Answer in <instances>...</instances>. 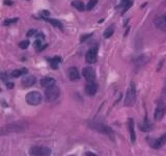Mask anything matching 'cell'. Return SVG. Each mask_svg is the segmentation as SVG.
I'll return each instance as SVG.
<instances>
[{
  "instance_id": "1",
  "label": "cell",
  "mask_w": 166,
  "mask_h": 156,
  "mask_svg": "<svg viewBox=\"0 0 166 156\" xmlns=\"http://www.w3.org/2000/svg\"><path fill=\"white\" fill-rule=\"evenodd\" d=\"M136 100V87L135 83L131 82L127 91L125 98V106H133Z\"/></svg>"
},
{
  "instance_id": "2",
  "label": "cell",
  "mask_w": 166,
  "mask_h": 156,
  "mask_svg": "<svg viewBox=\"0 0 166 156\" xmlns=\"http://www.w3.org/2000/svg\"><path fill=\"white\" fill-rule=\"evenodd\" d=\"M42 100H43V96H42V94L40 93V92H37V91L30 92V93H28L27 96H26V101H27V103H28L29 105H33V106L39 105L42 102Z\"/></svg>"
},
{
  "instance_id": "3",
  "label": "cell",
  "mask_w": 166,
  "mask_h": 156,
  "mask_svg": "<svg viewBox=\"0 0 166 156\" xmlns=\"http://www.w3.org/2000/svg\"><path fill=\"white\" fill-rule=\"evenodd\" d=\"M59 96H60V90L55 85H52V87L46 89L45 97L47 101H55L56 99H58Z\"/></svg>"
},
{
  "instance_id": "4",
  "label": "cell",
  "mask_w": 166,
  "mask_h": 156,
  "mask_svg": "<svg viewBox=\"0 0 166 156\" xmlns=\"http://www.w3.org/2000/svg\"><path fill=\"white\" fill-rule=\"evenodd\" d=\"M29 154L34 156H48L51 154V149L48 147H41V146H35L30 148Z\"/></svg>"
},
{
  "instance_id": "5",
  "label": "cell",
  "mask_w": 166,
  "mask_h": 156,
  "mask_svg": "<svg viewBox=\"0 0 166 156\" xmlns=\"http://www.w3.org/2000/svg\"><path fill=\"white\" fill-rule=\"evenodd\" d=\"M91 128L95 129V130H97V131H99V132L104 133V134H107V135H111L113 133L112 130H111V128L108 127V126L105 125V124H102V123L91 124Z\"/></svg>"
},
{
  "instance_id": "6",
  "label": "cell",
  "mask_w": 166,
  "mask_h": 156,
  "mask_svg": "<svg viewBox=\"0 0 166 156\" xmlns=\"http://www.w3.org/2000/svg\"><path fill=\"white\" fill-rule=\"evenodd\" d=\"M85 59L88 64H95L98 59V47H93L86 52Z\"/></svg>"
},
{
  "instance_id": "7",
  "label": "cell",
  "mask_w": 166,
  "mask_h": 156,
  "mask_svg": "<svg viewBox=\"0 0 166 156\" xmlns=\"http://www.w3.org/2000/svg\"><path fill=\"white\" fill-rule=\"evenodd\" d=\"M83 77L85 78V80L87 82H91V81H95L96 79V73H95V70L93 69L91 67H85L83 69Z\"/></svg>"
},
{
  "instance_id": "8",
  "label": "cell",
  "mask_w": 166,
  "mask_h": 156,
  "mask_svg": "<svg viewBox=\"0 0 166 156\" xmlns=\"http://www.w3.org/2000/svg\"><path fill=\"white\" fill-rule=\"evenodd\" d=\"M166 144V133H164L160 139H155L151 141V147L154 148V149H160L162 148L164 145Z\"/></svg>"
},
{
  "instance_id": "9",
  "label": "cell",
  "mask_w": 166,
  "mask_h": 156,
  "mask_svg": "<svg viewBox=\"0 0 166 156\" xmlns=\"http://www.w3.org/2000/svg\"><path fill=\"white\" fill-rule=\"evenodd\" d=\"M154 22H155V25L157 26L158 28L166 32V15L157 16Z\"/></svg>"
},
{
  "instance_id": "10",
  "label": "cell",
  "mask_w": 166,
  "mask_h": 156,
  "mask_svg": "<svg viewBox=\"0 0 166 156\" xmlns=\"http://www.w3.org/2000/svg\"><path fill=\"white\" fill-rule=\"evenodd\" d=\"M21 128L18 125H6L0 128V134H7L9 132H18Z\"/></svg>"
},
{
  "instance_id": "11",
  "label": "cell",
  "mask_w": 166,
  "mask_h": 156,
  "mask_svg": "<svg viewBox=\"0 0 166 156\" xmlns=\"http://www.w3.org/2000/svg\"><path fill=\"white\" fill-rule=\"evenodd\" d=\"M21 82L24 87H30L35 84V82H37V78L32 75H26L25 77L22 78Z\"/></svg>"
},
{
  "instance_id": "12",
  "label": "cell",
  "mask_w": 166,
  "mask_h": 156,
  "mask_svg": "<svg viewBox=\"0 0 166 156\" xmlns=\"http://www.w3.org/2000/svg\"><path fill=\"white\" fill-rule=\"evenodd\" d=\"M98 92V84L95 81H91L87 82V84L85 85V93L88 96H95Z\"/></svg>"
},
{
  "instance_id": "13",
  "label": "cell",
  "mask_w": 166,
  "mask_h": 156,
  "mask_svg": "<svg viewBox=\"0 0 166 156\" xmlns=\"http://www.w3.org/2000/svg\"><path fill=\"white\" fill-rule=\"evenodd\" d=\"M165 113H166L165 105H160V106H158L155 110V116H154V117H155V120H157V121L162 120L164 117V115H165Z\"/></svg>"
},
{
  "instance_id": "14",
  "label": "cell",
  "mask_w": 166,
  "mask_h": 156,
  "mask_svg": "<svg viewBox=\"0 0 166 156\" xmlns=\"http://www.w3.org/2000/svg\"><path fill=\"white\" fill-rule=\"evenodd\" d=\"M69 78H70V80H72V81L78 80L80 78L79 72H78V69L76 67H72L69 69Z\"/></svg>"
},
{
  "instance_id": "15",
  "label": "cell",
  "mask_w": 166,
  "mask_h": 156,
  "mask_svg": "<svg viewBox=\"0 0 166 156\" xmlns=\"http://www.w3.org/2000/svg\"><path fill=\"white\" fill-rule=\"evenodd\" d=\"M54 84H55V79L52 77H45L41 80V85L45 89H48Z\"/></svg>"
},
{
  "instance_id": "16",
  "label": "cell",
  "mask_w": 166,
  "mask_h": 156,
  "mask_svg": "<svg viewBox=\"0 0 166 156\" xmlns=\"http://www.w3.org/2000/svg\"><path fill=\"white\" fill-rule=\"evenodd\" d=\"M128 126H129V131H130V136H131V142H132V143H135L136 134H135V130H134V121H133V119H131V118H130L129 121H128Z\"/></svg>"
},
{
  "instance_id": "17",
  "label": "cell",
  "mask_w": 166,
  "mask_h": 156,
  "mask_svg": "<svg viewBox=\"0 0 166 156\" xmlns=\"http://www.w3.org/2000/svg\"><path fill=\"white\" fill-rule=\"evenodd\" d=\"M72 5H73L75 9H77L79 12H83L85 9L84 3H83V1H81V0H74L73 2H72Z\"/></svg>"
},
{
  "instance_id": "18",
  "label": "cell",
  "mask_w": 166,
  "mask_h": 156,
  "mask_svg": "<svg viewBox=\"0 0 166 156\" xmlns=\"http://www.w3.org/2000/svg\"><path fill=\"white\" fill-rule=\"evenodd\" d=\"M139 128H140L141 131H144V132H149V131H151V130L153 129V125H152L151 123H149V122L145 120L143 123H141L140 125H139Z\"/></svg>"
},
{
  "instance_id": "19",
  "label": "cell",
  "mask_w": 166,
  "mask_h": 156,
  "mask_svg": "<svg viewBox=\"0 0 166 156\" xmlns=\"http://www.w3.org/2000/svg\"><path fill=\"white\" fill-rule=\"evenodd\" d=\"M60 63H61V57L55 56V57H53L51 61H50V66H51V68L53 70H57V68H58V65Z\"/></svg>"
},
{
  "instance_id": "20",
  "label": "cell",
  "mask_w": 166,
  "mask_h": 156,
  "mask_svg": "<svg viewBox=\"0 0 166 156\" xmlns=\"http://www.w3.org/2000/svg\"><path fill=\"white\" fill-rule=\"evenodd\" d=\"M27 73V69H21V70H15V71H13L11 73V76L13 78H17V77H20V76L22 75H25V74Z\"/></svg>"
},
{
  "instance_id": "21",
  "label": "cell",
  "mask_w": 166,
  "mask_h": 156,
  "mask_svg": "<svg viewBox=\"0 0 166 156\" xmlns=\"http://www.w3.org/2000/svg\"><path fill=\"white\" fill-rule=\"evenodd\" d=\"M45 20H47L49 23H51L54 27H56V28H59V29H63V23H61L60 21H58V20H56V19H48V18H46Z\"/></svg>"
},
{
  "instance_id": "22",
  "label": "cell",
  "mask_w": 166,
  "mask_h": 156,
  "mask_svg": "<svg viewBox=\"0 0 166 156\" xmlns=\"http://www.w3.org/2000/svg\"><path fill=\"white\" fill-rule=\"evenodd\" d=\"M147 61V58L144 56V55H140V56L136 57V58L134 59V63H135L136 65H138V66L144 65Z\"/></svg>"
},
{
  "instance_id": "23",
  "label": "cell",
  "mask_w": 166,
  "mask_h": 156,
  "mask_svg": "<svg viewBox=\"0 0 166 156\" xmlns=\"http://www.w3.org/2000/svg\"><path fill=\"white\" fill-rule=\"evenodd\" d=\"M113 32H114V28H113V26H110V27H108V28L104 31V38L108 39V38H110L113 35Z\"/></svg>"
},
{
  "instance_id": "24",
  "label": "cell",
  "mask_w": 166,
  "mask_h": 156,
  "mask_svg": "<svg viewBox=\"0 0 166 156\" xmlns=\"http://www.w3.org/2000/svg\"><path fill=\"white\" fill-rule=\"evenodd\" d=\"M97 3H98V0H89L86 5V9L87 11H91V9L97 5Z\"/></svg>"
},
{
  "instance_id": "25",
  "label": "cell",
  "mask_w": 166,
  "mask_h": 156,
  "mask_svg": "<svg viewBox=\"0 0 166 156\" xmlns=\"http://www.w3.org/2000/svg\"><path fill=\"white\" fill-rule=\"evenodd\" d=\"M29 46V41H22L21 43L19 44V47L21 49H27Z\"/></svg>"
},
{
  "instance_id": "26",
  "label": "cell",
  "mask_w": 166,
  "mask_h": 156,
  "mask_svg": "<svg viewBox=\"0 0 166 156\" xmlns=\"http://www.w3.org/2000/svg\"><path fill=\"white\" fill-rule=\"evenodd\" d=\"M17 21H18V18H13V19H11V20H5L4 25H11V24H13V23H16Z\"/></svg>"
},
{
  "instance_id": "27",
  "label": "cell",
  "mask_w": 166,
  "mask_h": 156,
  "mask_svg": "<svg viewBox=\"0 0 166 156\" xmlns=\"http://www.w3.org/2000/svg\"><path fill=\"white\" fill-rule=\"evenodd\" d=\"M35 33H37V30H35V29H31V30H29L28 32H27V37H32Z\"/></svg>"
},
{
  "instance_id": "28",
  "label": "cell",
  "mask_w": 166,
  "mask_h": 156,
  "mask_svg": "<svg viewBox=\"0 0 166 156\" xmlns=\"http://www.w3.org/2000/svg\"><path fill=\"white\" fill-rule=\"evenodd\" d=\"M91 35H83V37L81 38V40H80V42H81V43H82V42H84L85 40H87V39H88V38H91Z\"/></svg>"
},
{
  "instance_id": "29",
  "label": "cell",
  "mask_w": 166,
  "mask_h": 156,
  "mask_svg": "<svg viewBox=\"0 0 166 156\" xmlns=\"http://www.w3.org/2000/svg\"><path fill=\"white\" fill-rule=\"evenodd\" d=\"M129 1H131V0H121V4H119V7H121V6H123V5H125L127 2H129Z\"/></svg>"
},
{
  "instance_id": "30",
  "label": "cell",
  "mask_w": 166,
  "mask_h": 156,
  "mask_svg": "<svg viewBox=\"0 0 166 156\" xmlns=\"http://www.w3.org/2000/svg\"><path fill=\"white\" fill-rule=\"evenodd\" d=\"M4 4L5 5H11L13 3H11V0H4Z\"/></svg>"
},
{
  "instance_id": "31",
  "label": "cell",
  "mask_w": 166,
  "mask_h": 156,
  "mask_svg": "<svg viewBox=\"0 0 166 156\" xmlns=\"http://www.w3.org/2000/svg\"><path fill=\"white\" fill-rule=\"evenodd\" d=\"M41 15L42 16H46V17H47V16H49V13H48V12H46V11H44V12H42V13H41Z\"/></svg>"
},
{
  "instance_id": "32",
  "label": "cell",
  "mask_w": 166,
  "mask_h": 156,
  "mask_svg": "<svg viewBox=\"0 0 166 156\" xmlns=\"http://www.w3.org/2000/svg\"><path fill=\"white\" fill-rule=\"evenodd\" d=\"M0 93H1V90H0Z\"/></svg>"
}]
</instances>
